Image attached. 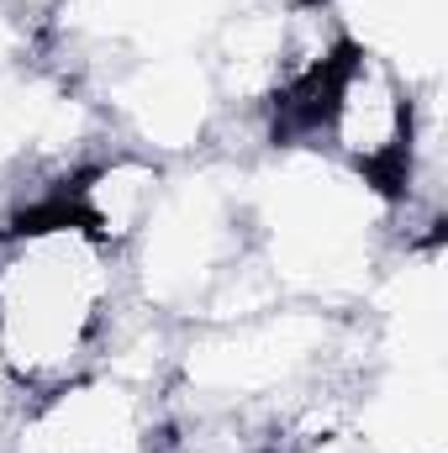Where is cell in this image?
Wrapping results in <instances>:
<instances>
[{
	"mask_svg": "<svg viewBox=\"0 0 448 453\" xmlns=\"http://www.w3.org/2000/svg\"><path fill=\"white\" fill-rule=\"evenodd\" d=\"M121 258L132 306L153 311L169 327H196L222 285L253 258L243 158L212 153L169 164L158 206Z\"/></svg>",
	"mask_w": 448,
	"mask_h": 453,
	"instance_id": "cell-3",
	"label": "cell"
},
{
	"mask_svg": "<svg viewBox=\"0 0 448 453\" xmlns=\"http://www.w3.org/2000/svg\"><path fill=\"white\" fill-rule=\"evenodd\" d=\"M227 5L232 0H74L69 37L96 42L106 58L112 53L127 58V53L201 48L212 37V27L227 16Z\"/></svg>",
	"mask_w": 448,
	"mask_h": 453,
	"instance_id": "cell-7",
	"label": "cell"
},
{
	"mask_svg": "<svg viewBox=\"0 0 448 453\" xmlns=\"http://www.w3.org/2000/svg\"><path fill=\"white\" fill-rule=\"evenodd\" d=\"M127 306L121 248L69 206L48 201L0 222V369L21 395L96 369Z\"/></svg>",
	"mask_w": 448,
	"mask_h": 453,
	"instance_id": "cell-2",
	"label": "cell"
},
{
	"mask_svg": "<svg viewBox=\"0 0 448 453\" xmlns=\"http://www.w3.org/2000/svg\"><path fill=\"white\" fill-rule=\"evenodd\" d=\"M96 106L106 111L112 137L164 158V164L201 158L222 137V101H217L201 48L112 58V69L96 90Z\"/></svg>",
	"mask_w": 448,
	"mask_h": 453,
	"instance_id": "cell-4",
	"label": "cell"
},
{
	"mask_svg": "<svg viewBox=\"0 0 448 453\" xmlns=\"http://www.w3.org/2000/svg\"><path fill=\"white\" fill-rule=\"evenodd\" d=\"M164 180H169V164H164V158L116 142V148H101L96 158H85V164L64 180L58 206H69L96 237H106L112 248L127 253L132 237L148 222V211L158 206Z\"/></svg>",
	"mask_w": 448,
	"mask_h": 453,
	"instance_id": "cell-6",
	"label": "cell"
},
{
	"mask_svg": "<svg viewBox=\"0 0 448 453\" xmlns=\"http://www.w3.org/2000/svg\"><path fill=\"white\" fill-rule=\"evenodd\" d=\"M243 201L253 258L285 301L359 311L401 242L396 206L306 142H280L243 164Z\"/></svg>",
	"mask_w": 448,
	"mask_h": 453,
	"instance_id": "cell-1",
	"label": "cell"
},
{
	"mask_svg": "<svg viewBox=\"0 0 448 453\" xmlns=\"http://www.w3.org/2000/svg\"><path fill=\"white\" fill-rule=\"evenodd\" d=\"M158 406L164 395L153 385L96 364L27 395L11 422L5 453H153Z\"/></svg>",
	"mask_w": 448,
	"mask_h": 453,
	"instance_id": "cell-5",
	"label": "cell"
}]
</instances>
